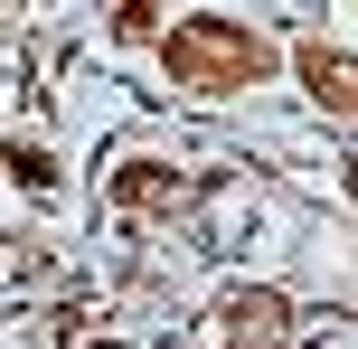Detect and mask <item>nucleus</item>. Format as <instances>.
Wrapping results in <instances>:
<instances>
[{
    "label": "nucleus",
    "instance_id": "1",
    "mask_svg": "<svg viewBox=\"0 0 358 349\" xmlns=\"http://www.w3.org/2000/svg\"><path fill=\"white\" fill-rule=\"evenodd\" d=\"M170 66L189 85H245V76H264V38L236 29V19H179L170 29Z\"/></svg>",
    "mask_w": 358,
    "mask_h": 349
},
{
    "label": "nucleus",
    "instance_id": "2",
    "mask_svg": "<svg viewBox=\"0 0 358 349\" xmlns=\"http://www.w3.org/2000/svg\"><path fill=\"white\" fill-rule=\"evenodd\" d=\"M302 76H311V94H321V104H340V113H358V57H330V48H302Z\"/></svg>",
    "mask_w": 358,
    "mask_h": 349
},
{
    "label": "nucleus",
    "instance_id": "3",
    "mask_svg": "<svg viewBox=\"0 0 358 349\" xmlns=\"http://www.w3.org/2000/svg\"><path fill=\"white\" fill-rule=\"evenodd\" d=\"M170 189H179L170 170H123V199H170Z\"/></svg>",
    "mask_w": 358,
    "mask_h": 349
}]
</instances>
